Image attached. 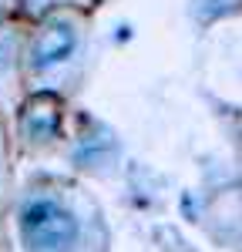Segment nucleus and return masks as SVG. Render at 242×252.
I'll return each mask as SVG.
<instances>
[{
  "label": "nucleus",
  "mask_w": 242,
  "mask_h": 252,
  "mask_svg": "<svg viewBox=\"0 0 242 252\" xmlns=\"http://www.w3.org/2000/svg\"><path fill=\"white\" fill-rule=\"evenodd\" d=\"M24 128H27L30 135H37V138H51L58 131V108L40 111V97L30 101V104H27V118H24Z\"/></svg>",
  "instance_id": "obj_3"
},
{
  "label": "nucleus",
  "mask_w": 242,
  "mask_h": 252,
  "mask_svg": "<svg viewBox=\"0 0 242 252\" xmlns=\"http://www.w3.org/2000/svg\"><path fill=\"white\" fill-rule=\"evenodd\" d=\"M74 44H78V37L67 24H51L34 47V67H51V64L67 61L74 54Z\"/></svg>",
  "instance_id": "obj_2"
},
{
  "label": "nucleus",
  "mask_w": 242,
  "mask_h": 252,
  "mask_svg": "<svg viewBox=\"0 0 242 252\" xmlns=\"http://www.w3.org/2000/svg\"><path fill=\"white\" fill-rule=\"evenodd\" d=\"M20 235L30 249H40V252L67 249L78 239V222L54 198L37 195V198L20 205Z\"/></svg>",
  "instance_id": "obj_1"
}]
</instances>
